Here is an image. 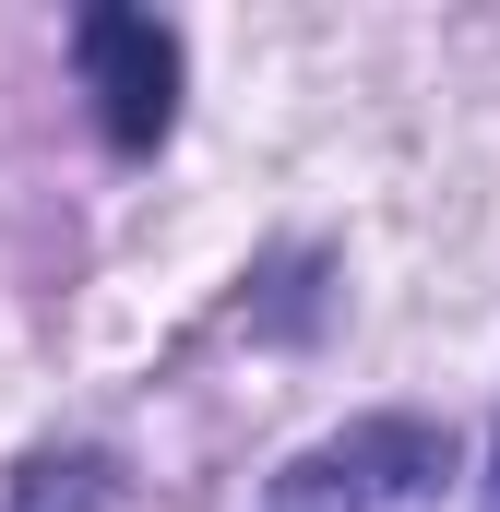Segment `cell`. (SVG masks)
<instances>
[{
	"instance_id": "obj_1",
	"label": "cell",
	"mask_w": 500,
	"mask_h": 512,
	"mask_svg": "<svg viewBox=\"0 0 500 512\" xmlns=\"http://www.w3.org/2000/svg\"><path fill=\"white\" fill-rule=\"evenodd\" d=\"M441 477H453V441H441L429 417H358V429L310 441V453L262 489V512H417Z\"/></svg>"
},
{
	"instance_id": "obj_2",
	"label": "cell",
	"mask_w": 500,
	"mask_h": 512,
	"mask_svg": "<svg viewBox=\"0 0 500 512\" xmlns=\"http://www.w3.org/2000/svg\"><path fill=\"white\" fill-rule=\"evenodd\" d=\"M72 72H84L96 131H108L120 155H155V143L179 131V36H167L155 12H84V24H72Z\"/></svg>"
},
{
	"instance_id": "obj_3",
	"label": "cell",
	"mask_w": 500,
	"mask_h": 512,
	"mask_svg": "<svg viewBox=\"0 0 500 512\" xmlns=\"http://www.w3.org/2000/svg\"><path fill=\"white\" fill-rule=\"evenodd\" d=\"M0 512H120V465L108 453H24Z\"/></svg>"
},
{
	"instance_id": "obj_4",
	"label": "cell",
	"mask_w": 500,
	"mask_h": 512,
	"mask_svg": "<svg viewBox=\"0 0 500 512\" xmlns=\"http://www.w3.org/2000/svg\"><path fill=\"white\" fill-rule=\"evenodd\" d=\"M477 512H500V441H489V477H477Z\"/></svg>"
}]
</instances>
